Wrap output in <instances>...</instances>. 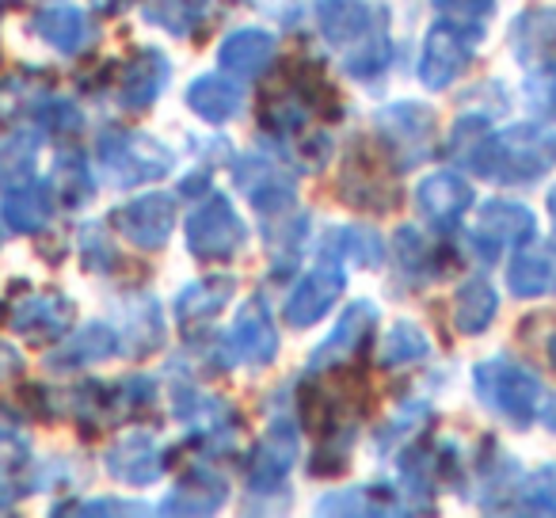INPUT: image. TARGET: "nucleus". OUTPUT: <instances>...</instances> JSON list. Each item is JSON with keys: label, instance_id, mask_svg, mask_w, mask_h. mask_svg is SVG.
I'll return each instance as SVG.
<instances>
[{"label": "nucleus", "instance_id": "8", "mask_svg": "<svg viewBox=\"0 0 556 518\" xmlns=\"http://www.w3.org/2000/svg\"><path fill=\"white\" fill-rule=\"evenodd\" d=\"M4 325L16 336H24L27 343H58L65 336V328L73 325V302L62 290H27L24 282H16L9 305L0 309Z\"/></svg>", "mask_w": 556, "mask_h": 518}, {"label": "nucleus", "instance_id": "20", "mask_svg": "<svg viewBox=\"0 0 556 518\" xmlns=\"http://www.w3.org/2000/svg\"><path fill=\"white\" fill-rule=\"evenodd\" d=\"M225 500H229V480L217 469L194 465V469H187L168 488V495L161 503V515H214Z\"/></svg>", "mask_w": 556, "mask_h": 518}, {"label": "nucleus", "instance_id": "10", "mask_svg": "<svg viewBox=\"0 0 556 518\" xmlns=\"http://www.w3.org/2000/svg\"><path fill=\"white\" fill-rule=\"evenodd\" d=\"M484 39L480 27H465L454 20H439V24L427 31L424 58H419V80H424L431 92L450 88L472 62V50Z\"/></svg>", "mask_w": 556, "mask_h": 518}, {"label": "nucleus", "instance_id": "31", "mask_svg": "<svg viewBox=\"0 0 556 518\" xmlns=\"http://www.w3.org/2000/svg\"><path fill=\"white\" fill-rule=\"evenodd\" d=\"M187 108H191L202 123L222 126V123H229V118L240 115V108H244V92L225 77H199L191 88H187Z\"/></svg>", "mask_w": 556, "mask_h": 518}, {"label": "nucleus", "instance_id": "40", "mask_svg": "<svg viewBox=\"0 0 556 518\" xmlns=\"http://www.w3.org/2000/svg\"><path fill=\"white\" fill-rule=\"evenodd\" d=\"M515 507L526 510V515H556V465L533 469L515 488Z\"/></svg>", "mask_w": 556, "mask_h": 518}, {"label": "nucleus", "instance_id": "50", "mask_svg": "<svg viewBox=\"0 0 556 518\" xmlns=\"http://www.w3.org/2000/svg\"><path fill=\"white\" fill-rule=\"evenodd\" d=\"M96 12H108V16H115V12H123L126 4H134V0H92Z\"/></svg>", "mask_w": 556, "mask_h": 518}, {"label": "nucleus", "instance_id": "42", "mask_svg": "<svg viewBox=\"0 0 556 518\" xmlns=\"http://www.w3.org/2000/svg\"><path fill=\"white\" fill-rule=\"evenodd\" d=\"M92 191H96L92 168H88L77 153L62 156V164H58V194H62L65 206H70V210L85 206V202L92 199Z\"/></svg>", "mask_w": 556, "mask_h": 518}, {"label": "nucleus", "instance_id": "12", "mask_svg": "<svg viewBox=\"0 0 556 518\" xmlns=\"http://www.w3.org/2000/svg\"><path fill=\"white\" fill-rule=\"evenodd\" d=\"M374 325H378V305L351 302L348 309L340 313L332 332H328L325 340L317 343V351L309 355V370L325 374V370H343V366H351L366 351V343H370Z\"/></svg>", "mask_w": 556, "mask_h": 518}, {"label": "nucleus", "instance_id": "13", "mask_svg": "<svg viewBox=\"0 0 556 518\" xmlns=\"http://www.w3.org/2000/svg\"><path fill=\"white\" fill-rule=\"evenodd\" d=\"M232 176H237V187L244 191V199L252 202L260 214L282 217L294 210V202H298L294 176H290L278 161H270V156H260V153L244 156Z\"/></svg>", "mask_w": 556, "mask_h": 518}, {"label": "nucleus", "instance_id": "1", "mask_svg": "<svg viewBox=\"0 0 556 518\" xmlns=\"http://www.w3.org/2000/svg\"><path fill=\"white\" fill-rule=\"evenodd\" d=\"M313 20L320 35L340 50V62L351 77L374 80L389 70V12L378 0H313Z\"/></svg>", "mask_w": 556, "mask_h": 518}, {"label": "nucleus", "instance_id": "51", "mask_svg": "<svg viewBox=\"0 0 556 518\" xmlns=\"http://www.w3.org/2000/svg\"><path fill=\"white\" fill-rule=\"evenodd\" d=\"M541 424H545L548 431L556 434V396H553V401L545 404V408H541Z\"/></svg>", "mask_w": 556, "mask_h": 518}, {"label": "nucleus", "instance_id": "34", "mask_svg": "<svg viewBox=\"0 0 556 518\" xmlns=\"http://www.w3.org/2000/svg\"><path fill=\"white\" fill-rule=\"evenodd\" d=\"M50 100V85L35 73L0 80V126H16L20 118H35Z\"/></svg>", "mask_w": 556, "mask_h": 518}, {"label": "nucleus", "instance_id": "22", "mask_svg": "<svg viewBox=\"0 0 556 518\" xmlns=\"http://www.w3.org/2000/svg\"><path fill=\"white\" fill-rule=\"evenodd\" d=\"M168 58L156 47H146L123 65V77H118V100L126 111H146L156 103V96L168 88Z\"/></svg>", "mask_w": 556, "mask_h": 518}, {"label": "nucleus", "instance_id": "3", "mask_svg": "<svg viewBox=\"0 0 556 518\" xmlns=\"http://www.w3.org/2000/svg\"><path fill=\"white\" fill-rule=\"evenodd\" d=\"M556 164V130L538 123L507 126L503 134H488L484 149L472 161V172L507 187H522L541 179Z\"/></svg>", "mask_w": 556, "mask_h": 518}, {"label": "nucleus", "instance_id": "52", "mask_svg": "<svg viewBox=\"0 0 556 518\" xmlns=\"http://www.w3.org/2000/svg\"><path fill=\"white\" fill-rule=\"evenodd\" d=\"M12 500H16V492H12L9 484H0V510H9V507H12Z\"/></svg>", "mask_w": 556, "mask_h": 518}, {"label": "nucleus", "instance_id": "46", "mask_svg": "<svg viewBox=\"0 0 556 518\" xmlns=\"http://www.w3.org/2000/svg\"><path fill=\"white\" fill-rule=\"evenodd\" d=\"M27 462H31V446H27V439L9 424V419L0 416V469L16 472V469H24Z\"/></svg>", "mask_w": 556, "mask_h": 518}, {"label": "nucleus", "instance_id": "5", "mask_svg": "<svg viewBox=\"0 0 556 518\" xmlns=\"http://www.w3.org/2000/svg\"><path fill=\"white\" fill-rule=\"evenodd\" d=\"M472 389H477L480 404L510 427H530L533 416H538L541 378L530 366L515 363V358H507V355L477 363V370H472Z\"/></svg>", "mask_w": 556, "mask_h": 518}, {"label": "nucleus", "instance_id": "2", "mask_svg": "<svg viewBox=\"0 0 556 518\" xmlns=\"http://www.w3.org/2000/svg\"><path fill=\"white\" fill-rule=\"evenodd\" d=\"M340 115H343L340 92L320 73L317 62H294L287 77L278 80L260 103V126L270 138H282V141H298L302 134H309L313 118L332 123Z\"/></svg>", "mask_w": 556, "mask_h": 518}, {"label": "nucleus", "instance_id": "30", "mask_svg": "<svg viewBox=\"0 0 556 518\" xmlns=\"http://www.w3.org/2000/svg\"><path fill=\"white\" fill-rule=\"evenodd\" d=\"M31 31L62 54H80L92 42V24L80 9H42L35 12Z\"/></svg>", "mask_w": 556, "mask_h": 518}, {"label": "nucleus", "instance_id": "41", "mask_svg": "<svg viewBox=\"0 0 556 518\" xmlns=\"http://www.w3.org/2000/svg\"><path fill=\"white\" fill-rule=\"evenodd\" d=\"M351 446H355V431H351V427H336V431L320 434L309 457V472L313 477L343 472V465H348V457H351Z\"/></svg>", "mask_w": 556, "mask_h": 518}, {"label": "nucleus", "instance_id": "16", "mask_svg": "<svg viewBox=\"0 0 556 518\" xmlns=\"http://www.w3.org/2000/svg\"><path fill=\"white\" fill-rule=\"evenodd\" d=\"M340 194L348 206L370 210V214H386V210L396 206L393 176H389V172L381 168V161H374L366 149H351V153L343 156Z\"/></svg>", "mask_w": 556, "mask_h": 518}, {"label": "nucleus", "instance_id": "39", "mask_svg": "<svg viewBox=\"0 0 556 518\" xmlns=\"http://www.w3.org/2000/svg\"><path fill=\"white\" fill-rule=\"evenodd\" d=\"M320 252L328 255H348L358 267H378L381 264V237L374 229H332L320 244Z\"/></svg>", "mask_w": 556, "mask_h": 518}, {"label": "nucleus", "instance_id": "26", "mask_svg": "<svg viewBox=\"0 0 556 518\" xmlns=\"http://www.w3.org/2000/svg\"><path fill=\"white\" fill-rule=\"evenodd\" d=\"M118 351V336L111 325L96 320V325H85L73 340H65L58 351H50L47 366L50 370H85V366L108 363Z\"/></svg>", "mask_w": 556, "mask_h": 518}, {"label": "nucleus", "instance_id": "11", "mask_svg": "<svg viewBox=\"0 0 556 518\" xmlns=\"http://www.w3.org/2000/svg\"><path fill=\"white\" fill-rule=\"evenodd\" d=\"M172 404H176V416L191 427L194 439H199L206 450L217 454V450L237 446L240 416L229 401H217V396L202 393V389L176 381V386H172Z\"/></svg>", "mask_w": 556, "mask_h": 518}, {"label": "nucleus", "instance_id": "29", "mask_svg": "<svg viewBox=\"0 0 556 518\" xmlns=\"http://www.w3.org/2000/svg\"><path fill=\"white\" fill-rule=\"evenodd\" d=\"M320 515H408V503L401 500V492L386 484L374 488H343V492H332L317 503Z\"/></svg>", "mask_w": 556, "mask_h": 518}, {"label": "nucleus", "instance_id": "4", "mask_svg": "<svg viewBox=\"0 0 556 518\" xmlns=\"http://www.w3.org/2000/svg\"><path fill=\"white\" fill-rule=\"evenodd\" d=\"M510 54L530 73V103L541 115L556 118V9H526L510 24Z\"/></svg>", "mask_w": 556, "mask_h": 518}, {"label": "nucleus", "instance_id": "53", "mask_svg": "<svg viewBox=\"0 0 556 518\" xmlns=\"http://www.w3.org/2000/svg\"><path fill=\"white\" fill-rule=\"evenodd\" d=\"M545 351H548V363H553V370H556V332L548 336V348Z\"/></svg>", "mask_w": 556, "mask_h": 518}, {"label": "nucleus", "instance_id": "43", "mask_svg": "<svg viewBox=\"0 0 556 518\" xmlns=\"http://www.w3.org/2000/svg\"><path fill=\"white\" fill-rule=\"evenodd\" d=\"M434 12L442 20H454V24L480 27L484 31L488 16L495 12V0H434Z\"/></svg>", "mask_w": 556, "mask_h": 518}, {"label": "nucleus", "instance_id": "37", "mask_svg": "<svg viewBox=\"0 0 556 518\" xmlns=\"http://www.w3.org/2000/svg\"><path fill=\"white\" fill-rule=\"evenodd\" d=\"M164 343V320H161V305L153 298H141L138 309L130 313V328L118 340V351H126L130 358H146L149 351H156Z\"/></svg>", "mask_w": 556, "mask_h": 518}, {"label": "nucleus", "instance_id": "45", "mask_svg": "<svg viewBox=\"0 0 556 518\" xmlns=\"http://www.w3.org/2000/svg\"><path fill=\"white\" fill-rule=\"evenodd\" d=\"M35 123H39L42 130L73 134V130H80V111H77V103H70V100H54V96H50V100L39 108V115H35Z\"/></svg>", "mask_w": 556, "mask_h": 518}, {"label": "nucleus", "instance_id": "7", "mask_svg": "<svg viewBox=\"0 0 556 518\" xmlns=\"http://www.w3.org/2000/svg\"><path fill=\"white\" fill-rule=\"evenodd\" d=\"M374 126H378L381 146L389 149L396 172H408L416 164H424L434 149V111L424 108L416 100H401L389 103L374 115Z\"/></svg>", "mask_w": 556, "mask_h": 518}, {"label": "nucleus", "instance_id": "6", "mask_svg": "<svg viewBox=\"0 0 556 518\" xmlns=\"http://www.w3.org/2000/svg\"><path fill=\"white\" fill-rule=\"evenodd\" d=\"M176 156L164 141L138 130H108L96 146V168L111 187H138L168 176Z\"/></svg>", "mask_w": 556, "mask_h": 518}, {"label": "nucleus", "instance_id": "32", "mask_svg": "<svg viewBox=\"0 0 556 518\" xmlns=\"http://www.w3.org/2000/svg\"><path fill=\"white\" fill-rule=\"evenodd\" d=\"M495 309H500V294L488 279H469L454 294V328L462 336H480L492 328Z\"/></svg>", "mask_w": 556, "mask_h": 518}, {"label": "nucleus", "instance_id": "9", "mask_svg": "<svg viewBox=\"0 0 556 518\" xmlns=\"http://www.w3.org/2000/svg\"><path fill=\"white\" fill-rule=\"evenodd\" d=\"M187 252L194 260H232L248 244L244 217L232 210L225 194H210L191 217H187Z\"/></svg>", "mask_w": 556, "mask_h": 518}, {"label": "nucleus", "instance_id": "14", "mask_svg": "<svg viewBox=\"0 0 556 518\" xmlns=\"http://www.w3.org/2000/svg\"><path fill=\"white\" fill-rule=\"evenodd\" d=\"M115 229L130 240L141 252H156V248L168 244L172 229H176V199L164 191L141 194V199H130L126 206H118L111 214Z\"/></svg>", "mask_w": 556, "mask_h": 518}, {"label": "nucleus", "instance_id": "36", "mask_svg": "<svg viewBox=\"0 0 556 518\" xmlns=\"http://www.w3.org/2000/svg\"><path fill=\"white\" fill-rule=\"evenodd\" d=\"M427 355H431V340H427L412 320H396V325L389 328L386 343H381L378 363L386 366V370H404V366L424 363Z\"/></svg>", "mask_w": 556, "mask_h": 518}, {"label": "nucleus", "instance_id": "28", "mask_svg": "<svg viewBox=\"0 0 556 518\" xmlns=\"http://www.w3.org/2000/svg\"><path fill=\"white\" fill-rule=\"evenodd\" d=\"M54 217V187L27 179L20 187H9L4 194V222L16 232H39Z\"/></svg>", "mask_w": 556, "mask_h": 518}, {"label": "nucleus", "instance_id": "47", "mask_svg": "<svg viewBox=\"0 0 556 518\" xmlns=\"http://www.w3.org/2000/svg\"><path fill=\"white\" fill-rule=\"evenodd\" d=\"M70 510V515H146V507L126 500H92V503H77V507H58V515Z\"/></svg>", "mask_w": 556, "mask_h": 518}, {"label": "nucleus", "instance_id": "27", "mask_svg": "<svg viewBox=\"0 0 556 518\" xmlns=\"http://www.w3.org/2000/svg\"><path fill=\"white\" fill-rule=\"evenodd\" d=\"M507 287L515 298H545L556 290V248H518V255L507 267Z\"/></svg>", "mask_w": 556, "mask_h": 518}, {"label": "nucleus", "instance_id": "21", "mask_svg": "<svg viewBox=\"0 0 556 518\" xmlns=\"http://www.w3.org/2000/svg\"><path fill=\"white\" fill-rule=\"evenodd\" d=\"M416 206L434 229H454L465 217V210L472 206V187L457 172H434L419 184Z\"/></svg>", "mask_w": 556, "mask_h": 518}, {"label": "nucleus", "instance_id": "15", "mask_svg": "<svg viewBox=\"0 0 556 518\" xmlns=\"http://www.w3.org/2000/svg\"><path fill=\"white\" fill-rule=\"evenodd\" d=\"M343 282H348V279H343V264L336 260V255L320 252V264L294 287V294H290L282 317H287L294 328L317 325V320L328 317V313H332V305L340 302Z\"/></svg>", "mask_w": 556, "mask_h": 518}, {"label": "nucleus", "instance_id": "23", "mask_svg": "<svg viewBox=\"0 0 556 518\" xmlns=\"http://www.w3.org/2000/svg\"><path fill=\"white\" fill-rule=\"evenodd\" d=\"M232 351L248 366H270L278 358V328L263 298H252L240 309L237 325H232Z\"/></svg>", "mask_w": 556, "mask_h": 518}, {"label": "nucleus", "instance_id": "49", "mask_svg": "<svg viewBox=\"0 0 556 518\" xmlns=\"http://www.w3.org/2000/svg\"><path fill=\"white\" fill-rule=\"evenodd\" d=\"M20 370H24V355H20V351L12 348V343L0 340V381L16 378Z\"/></svg>", "mask_w": 556, "mask_h": 518}, {"label": "nucleus", "instance_id": "25", "mask_svg": "<svg viewBox=\"0 0 556 518\" xmlns=\"http://www.w3.org/2000/svg\"><path fill=\"white\" fill-rule=\"evenodd\" d=\"M270 62H275V35L260 31V27H240V31L225 35L222 50H217V65L237 77H260Z\"/></svg>", "mask_w": 556, "mask_h": 518}, {"label": "nucleus", "instance_id": "55", "mask_svg": "<svg viewBox=\"0 0 556 518\" xmlns=\"http://www.w3.org/2000/svg\"><path fill=\"white\" fill-rule=\"evenodd\" d=\"M0 244H4V232H0Z\"/></svg>", "mask_w": 556, "mask_h": 518}, {"label": "nucleus", "instance_id": "48", "mask_svg": "<svg viewBox=\"0 0 556 518\" xmlns=\"http://www.w3.org/2000/svg\"><path fill=\"white\" fill-rule=\"evenodd\" d=\"M244 4H252V9L263 12V16L282 20V24H294L298 12H302V0H244Z\"/></svg>", "mask_w": 556, "mask_h": 518}, {"label": "nucleus", "instance_id": "44", "mask_svg": "<svg viewBox=\"0 0 556 518\" xmlns=\"http://www.w3.org/2000/svg\"><path fill=\"white\" fill-rule=\"evenodd\" d=\"M80 255H85L88 271H100V275L118 264L115 248L108 244V237H103L100 225H85V229H80Z\"/></svg>", "mask_w": 556, "mask_h": 518}, {"label": "nucleus", "instance_id": "35", "mask_svg": "<svg viewBox=\"0 0 556 518\" xmlns=\"http://www.w3.org/2000/svg\"><path fill=\"white\" fill-rule=\"evenodd\" d=\"M35 161H39V138L35 134H4L0 138V187H20L35 179Z\"/></svg>", "mask_w": 556, "mask_h": 518}, {"label": "nucleus", "instance_id": "24", "mask_svg": "<svg viewBox=\"0 0 556 518\" xmlns=\"http://www.w3.org/2000/svg\"><path fill=\"white\" fill-rule=\"evenodd\" d=\"M232 290H237V279H229V275L187 282V287L176 294V317H179V325H184V332H199V328H206L210 320L229 305Z\"/></svg>", "mask_w": 556, "mask_h": 518}, {"label": "nucleus", "instance_id": "18", "mask_svg": "<svg viewBox=\"0 0 556 518\" xmlns=\"http://www.w3.org/2000/svg\"><path fill=\"white\" fill-rule=\"evenodd\" d=\"M533 240V214L530 206L510 199H495L488 206H480V222L472 232V244L480 248V260H495L503 244H518Z\"/></svg>", "mask_w": 556, "mask_h": 518}, {"label": "nucleus", "instance_id": "17", "mask_svg": "<svg viewBox=\"0 0 556 518\" xmlns=\"http://www.w3.org/2000/svg\"><path fill=\"white\" fill-rule=\"evenodd\" d=\"M294 462H298V427L290 419H278L248 450V484H252V492H275L287 480Z\"/></svg>", "mask_w": 556, "mask_h": 518}, {"label": "nucleus", "instance_id": "54", "mask_svg": "<svg viewBox=\"0 0 556 518\" xmlns=\"http://www.w3.org/2000/svg\"><path fill=\"white\" fill-rule=\"evenodd\" d=\"M548 214H553V225H556V187L548 191Z\"/></svg>", "mask_w": 556, "mask_h": 518}, {"label": "nucleus", "instance_id": "19", "mask_svg": "<svg viewBox=\"0 0 556 518\" xmlns=\"http://www.w3.org/2000/svg\"><path fill=\"white\" fill-rule=\"evenodd\" d=\"M103 465H108L111 477L123 480V484L146 488L164 472V450L149 431H130L126 439H118L115 446L103 454Z\"/></svg>", "mask_w": 556, "mask_h": 518}, {"label": "nucleus", "instance_id": "38", "mask_svg": "<svg viewBox=\"0 0 556 518\" xmlns=\"http://www.w3.org/2000/svg\"><path fill=\"white\" fill-rule=\"evenodd\" d=\"M278 232L270 229L267 240H270V260H275V267L270 271L278 275V279H287L290 271L298 267V260H302V248H305V214H294L287 222V214L278 217Z\"/></svg>", "mask_w": 556, "mask_h": 518}, {"label": "nucleus", "instance_id": "33", "mask_svg": "<svg viewBox=\"0 0 556 518\" xmlns=\"http://www.w3.org/2000/svg\"><path fill=\"white\" fill-rule=\"evenodd\" d=\"M214 12V0H146V24L179 39H194Z\"/></svg>", "mask_w": 556, "mask_h": 518}]
</instances>
